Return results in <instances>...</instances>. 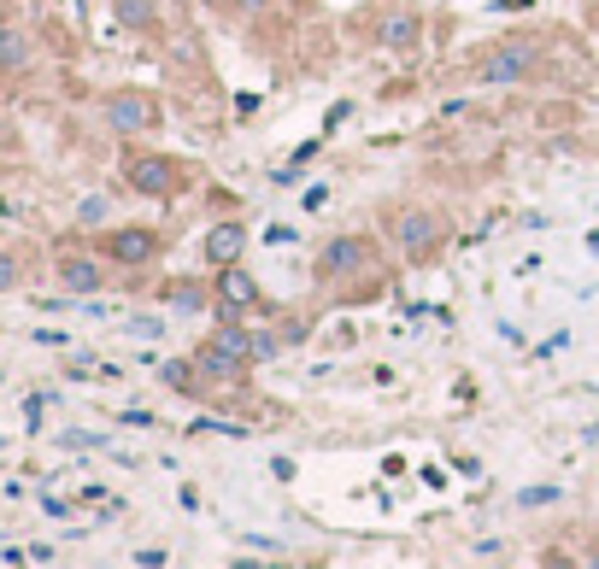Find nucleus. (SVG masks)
<instances>
[{
    "instance_id": "obj_14",
    "label": "nucleus",
    "mask_w": 599,
    "mask_h": 569,
    "mask_svg": "<svg viewBox=\"0 0 599 569\" xmlns=\"http://www.w3.org/2000/svg\"><path fill=\"white\" fill-rule=\"evenodd\" d=\"M207 300H217L212 288H200V282H171L165 288V305H177V312H200Z\"/></svg>"
},
{
    "instance_id": "obj_9",
    "label": "nucleus",
    "mask_w": 599,
    "mask_h": 569,
    "mask_svg": "<svg viewBox=\"0 0 599 569\" xmlns=\"http://www.w3.org/2000/svg\"><path fill=\"white\" fill-rule=\"evenodd\" d=\"M212 294H217V312H224V317H241L247 305H259V282H253V270L236 258V265H217Z\"/></svg>"
},
{
    "instance_id": "obj_12",
    "label": "nucleus",
    "mask_w": 599,
    "mask_h": 569,
    "mask_svg": "<svg viewBox=\"0 0 599 569\" xmlns=\"http://www.w3.org/2000/svg\"><path fill=\"white\" fill-rule=\"evenodd\" d=\"M241 253H247V229L241 224H212L207 229V258L212 265H236Z\"/></svg>"
},
{
    "instance_id": "obj_17",
    "label": "nucleus",
    "mask_w": 599,
    "mask_h": 569,
    "mask_svg": "<svg viewBox=\"0 0 599 569\" xmlns=\"http://www.w3.org/2000/svg\"><path fill=\"white\" fill-rule=\"evenodd\" d=\"M100 217H107V200H100V194H89V200L77 206V224H100Z\"/></svg>"
},
{
    "instance_id": "obj_1",
    "label": "nucleus",
    "mask_w": 599,
    "mask_h": 569,
    "mask_svg": "<svg viewBox=\"0 0 599 569\" xmlns=\"http://www.w3.org/2000/svg\"><path fill=\"white\" fill-rule=\"evenodd\" d=\"M247 364H253V329H241L236 317H224V329H212L207 341H200V353H195L200 382H212V388L236 382Z\"/></svg>"
},
{
    "instance_id": "obj_7",
    "label": "nucleus",
    "mask_w": 599,
    "mask_h": 569,
    "mask_svg": "<svg viewBox=\"0 0 599 569\" xmlns=\"http://www.w3.org/2000/svg\"><path fill=\"white\" fill-rule=\"evenodd\" d=\"M100 253H107L112 265H124V270H141V265H153V258H159V229L124 224V229H112V236L100 241Z\"/></svg>"
},
{
    "instance_id": "obj_11",
    "label": "nucleus",
    "mask_w": 599,
    "mask_h": 569,
    "mask_svg": "<svg viewBox=\"0 0 599 569\" xmlns=\"http://www.w3.org/2000/svg\"><path fill=\"white\" fill-rule=\"evenodd\" d=\"M112 24L129 36H153L165 24V12H159V0H112Z\"/></svg>"
},
{
    "instance_id": "obj_16",
    "label": "nucleus",
    "mask_w": 599,
    "mask_h": 569,
    "mask_svg": "<svg viewBox=\"0 0 599 569\" xmlns=\"http://www.w3.org/2000/svg\"><path fill=\"white\" fill-rule=\"evenodd\" d=\"M24 282V265L12 253H0V294H7V288H18Z\"/></svg>"
},
{
    "instance_id": "obj_13",
    "label": "nucleus",
    "mask_w": 599,
    "mask_h": 569,
    "mask_svg": "<svg viewBox=\"0 0 599 569\" xmlns=\"http://www.w3.org/2000/svg\"><path fill=\"white\" fill-rule=\"evenodd\" d=\"M30 71V36L18 24H0V77H18Z\"/></svg>"
},
{
    "instance_id": "obj_2",
    "label": "nucleus",
    "mask_w": 599,
    "mask_h": 569,
    "mask_svg": "<svg viewBox=\"0 0 599 569\" xmlns=\"http://www.w3.org/2000/svg\"><path fill=\"white\" fill-rule=\"evenodd\" d=\"M388 229H394L400 258H412V265H429V258L447 246V217L435 206H400L388 217Z\"/></svg>"
},
{
    "instance_id": "obj_15",
    "label": "nucleus",
    "mask_w": 599,
    "mask_h": 569,
    "mask_svg": "<svg viewBox=\"0 0 599 569\" xmlns=\"http://www.w3.org/2000/svg\"><path fill=\"white\" fill-rule=\"evenodd\" d=\"M276 353H283V334H276V329H253V364L276 358Z\"/></svg>"
},
{
    "instance_id": "obj_8",
    "label": "nucleus",
    "mask_w": 599,
    "mask_h": 569,
    "mask_svg": "<svg viewBox=\"0 0 599 569\" xmlns=\"http://www.w3.org/2000/svg\"><path fill=\"white\" fill-rule=\"evenodd\" d=\"M53 276H60L65 294H100V288H107V253H65L60 246Z\"/></svg>"
},
{
    "instance_id": "obj_5",
    "label": "nucleus",
    "mask_w": 599,
    "mask_h": 569,
    "mask_svg": "<svg viewBox=\"0 0 599 569\" xmlns=\"http://www.w3.org/2000/svg\"><path fill=\"white\" fill-rule=\"evenodd\" d=\"M376 265V241L359 236V229H347V236L324 241V253H317V282H347V276H364Z\"/></svg>"
},
{
    "instance_id": "obj_19",
    "label": "nucleus",
    "mask_w": 599,
    "mask_h": 569,
    "mask_svg": "<svg viewBox=\"0 0 599 569\" xmlns=\"http://www.w3.org/2000/svg\"><path fill=\"white\" fill-rule=\"evenodd\" d=\"M552 500H559V488H529L523 493V505H552Z\"/></svg>"
},
{
    "instance_id": "obj_18",
    "label": "nucleus",
    "mask_w": 599,
    "mask_h": 569,
    "mask_svg": "<svg viewBox=\"0 0 599 569\" xmlns=\"http://www.w3.org/2000/svg\"><path fill=\"white\" fill-rule=\"evenodd\" d=\"M165 382L171 388H188V382H195V370H188V364H165Z\"/></svg>"
},
{
    "instance_id": "obj_4",
    "label": "nucleus",
    "mask_w": 599,
    "mask_h": 569,
    "mask_svg": "<svg viewBox=\"0 0 599 569\" xmlns=\"http://www.w3.org/2000/svg\"><path fill=\"white\" fill-rule=\"evenodd\" d=\"M107 124H112V136H153L159 124H165V106H159V94L148 89H112L107 94Z\"/></svg>"
},
{
    "instance_id": "obj_3",
    "label": "nucleus",
    "mask_w": 599,
    "mask_h": 569,
    "mask_svg": "<svg viewBox=\"0 0 599 569\" xmlns=\"http://www.w3.org/2000/svg\"><path fill=\"white\" fill-rule=\"evenodd\" d=\"M540 71V48L535 41H494L488 53L476 60V83L482 89H511V83H529Z\"/></svg>"
},
{
    "instance_id": "obj_6",
    "label": "nucleus",
    "mask_w": 599,
    "mask_h": 569,
    "mask_svg": "<svg viewBox=\"0 0 599 569\" xmlns=\"http://www.w3.org/2000/svg\"><path fill=\"white\" fill-rule=\"evenodd\" d=\"M124 182L136 188L141 200H171L183 188V165L171 153H129L124 159Z\"/></svg>"
},
{
    "instance_id": "obj_10",
    "label": "nucleus",
    "mask_w": 599,
    "mask_h": 569,
    "mask_svg": "<svg viewBox=\"0 0 599 569\" xmlns=\"http://www.w3.org/2000/svg\"><path fill=\"white\" fill-rule=\"evenodd\" d=\"M376 48L383 53H417L423 48V12H412V7L388 12V18L376 24Z\"/></svg>"
}]
</instances>
